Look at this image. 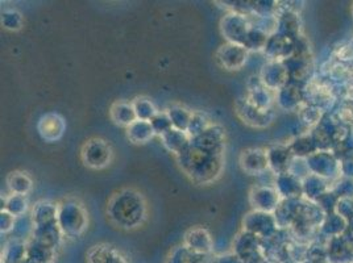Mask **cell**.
<instances>
[{"label": "cell", "instance_id": "26", "mask_svg": "<svg viewBox=\"0 0 353 263\" xmlns=\"http://www.w3.org/2000/svg\"><path fill=\"white\" fill-rule=\"evenodd\" d=\"M150 124L153 126V130L156 133V136H163L166 132H169L170 129H173V124H172V120L168 115L166 111H162L159 112L150 122Z\"/></svg>", "mask_w": 353, "mask_h": 263}, {"label": "cell", "instance_id": "24", "mask_svg": "<svg viewBox=\"0 0 353 263\" xmlns=\"http://www.w3.org/2000/svg\"><path fill=\"white\" fill-rule=\"evenodd\" d=\"M211 125H212V123L209 122V117L205 113L194 112L193 119H192L190 125H189L187 133L190 135L192 139H194V137L199 136L201 133H203Z\"/></svg>", "mask_w": 353, "mask_h": 263}, {"label": "cell", "instance_id": "2", "mask_svg": "<svg viewBox=\"0 0 353 263\" xmlns=\"http://www.w3.org/2000/svg\"><path fill=\"white\" fill-rule=\"evenodd\" d=\"M182 171L196 185L215 182L225 169V153H212L190 145L183 153L176 155Z\"/></svg>", "mask_w": 353, "mask_h": 263}, {"label": "cell", "instance_id": "16", "mask_svg": "<svg viewBox=\"0 0 353 263\" xmlns=\"http://www.w3.org/2000/svg\"><path fill=\"white\" fill-rule=\"evenodd\" d=\"M256 237L252 233L242 231L238 237L234 240V253L240 258L241 261H247L256 255L257 245Z\"/></svg>", "mask_w": 353, "mask_h": 263}, {"label": "cell", "instance_id": "11", "mask_svg": "<svg viewBox=\"0 0 353 263\" xmlns=\"http://www.w3.org/2000/svg\"><path fill=\"white\" fill-rule=\"evenodd\" d=\"M62 238L64 234L61 232L58 224H52L45 227H34L31 241L56 250L60 247Z\"/></svg>", "mask_w": 353, "mask_h": 263}, {"label": "cell", "instance_id": "1", "mask_svg": "<svg viewBox=\"0 0 353 263\" xmlns=\"http://www.w3.org/2000/svg\"><path fill=\"white\" fill-rule=\"evenodd\" d=\"M106 214L116 228L132 231L140 228L146 220V201L137 190L123 188L111 196Z\"/></svg>", "mask_w": 353, "mask_h": 263}, {"label": "cell", "instance_id": "10", "mask_svg": "<svg viewBox=\"0 0 353 263\" xmlns=\"http://www.w3.org/2000/svg\"><path fill=\"white\" fill-rule=\"evenodd\" d=\"M87 263H129L120 249L110 244H98L89 250Z\"/></svg>", "mask_w": 353, "mask_h": 263}, {"label": "cell", "instance_id": "13", "mask_svg": "<svg viewBox=\"0 0 353 263\" xmlns=\"http://www.w3.org/2000/svg\"><path fill=\"white\" fill-rule=\"evenodd\" d=\"M240 166L248 174H262L268 166V155L260 149H247L241 153Z\"/></svg>", "mask_w": 353, "mask_h": 263}, {"label": "cell", "instance_id": "9", "mask_svg": "<svg viewBox=\"0 0 353 263\" xmlns=\"http://www.w3.org/2000/svg\"><path fill=\"white\" fill-rule=\"evenodd\" d=\"M37 130L41 139H45L47 142H56L64 136L66 122L61 115L50 112L41 116L37 124Z\"/></svg>", "mask_w": 353, "mask_h": 263}, {"label": "cell", "instance_id": "4", "mask_svg": "<svg viewBox=\"0 0 353 263\" xmlns=\"http://www.w3.org/2000/svg\"><path fill=\"white\" fill-rule=\"evenodd\" d=\"M80 158L86 168L93 170H102L110 166L113 161V146L109 141L99 137L87 139L82 146Z\"/></svg>", "mask_w": 353, "mask_h": 263}, {"label": "cell", "instance_id": "5", "mask_svg": "<svg viewBox=\"0 0 353 263\" xmlns=\"http://www.w3.org/2000/svg\"><path fill=\"white\" fill-rule=\"evenodd\" d=\"M252 28V23L248 16L239 12H228L220 20V32L227 43L242 45L247 34Z\"/></svg>", "mask_w": 353, "mask_h": 263}, {"label": "cell", "instance_id": "20", "mask_svg": "<svg viewBox=\"0 0 353 263\" xmlns=\"http://www.w3.org/2000/svg\"><path fill=\"white\" fill-rule=\"evenodd\" d=\"M1 211H7L12 216L21 217L27 215L28 201L27 196L11 194L1 199Z\"/></svg>", "mask_w": 353, "mask_h": 263}, {"label": "cell", "instance_id": "8", "mask_svg": "<svg viewBox=\"0 0 353 263\" xmlns=\"http://www.w3.org/2000/svg\"><path fill=\"white\" fill-rule=\"evenodd\" d=\"M183 245L198 255L207 257L214 250V240L207 229L194 227L185 234Z\"/></svg>", "mask_w": 353, "mask_h": 263}, {"label": "cell", "instance_id": "19", "mask_svg": "<svg viewBox=\"0 0 353 263\" xmlns=\"http://www.w3.org/2000/svg\"><path fill=\"white\" fill-rule=\"evenodd\" d=\"M174 129L182 130V132H187L190 122L193 119L194 111H190L181 104H173L169 108L166 109Z\"/></svg>", "mask_w": 353, "mask_h": 263}, {"label": "cell", "instance_id": "18", "mask_svg": "<svg viewBox=\"0 0 353 263\" xmlns=\"http://www.w3.org/2000/svg\"><path fill=\"white\" fill-rule=\"evenodd\" d=\"M7 186L11 194L27 196L32 190V178L24 171H14L7 176Z\"/></svg>", "mask_w": 353, "mask_h": 263}, {"label": "cell", "instance_id": "28", "mask_svg": "<svg viewBox=\"0 0 353 263\" xmlns=\"http://www.w3.org/2000/svg\"><path fill=\"white\" fill-rule=\"evenodd\" d=\"M212 263H242V261L234 251H231V253H225V254L223 253V254L215 257Z\"/></svg>", "mask_w": 353, "mask_h": 263}, {"label": "cell", "instance_id": "21", "mask_svg": "<svg viewBox=\"0 0 353 263\" xmlns=\"http://www.w3.org/2000/svg\"><path fill=\"white\" fill-rule=\"evenodd\" d=\"M133 108L136 112L137 120H143V122H152V119L160 112L157 107L155 106V103L145 96H137L132 100Z\"/></svg>", "mask_w": 353, "mask_h": 263}, {"label": "cell", "instance_id": "3", "mask_svg": "<svg viewBox=\"0 0 353 263\" xmlns=\"http://www.w3.org/2000/svg\"><path fill=\"white\" fill-rule=\"evenodd\" d=\"M57 222L64 237L78 238L89 227V215L80 201L65 199L58 204Z\"/></svg>", "mask_w": 353, "mask_h": 263}, {"label": "cell", "instance_id": "25", "mask_svg": "<svg viewBox=\"0 0 353 263\" xmlns=\"http://www.w3.org/2000/svg\"><path fill=\"white\" fill-rule=\"evenodd\" d=\"M23 23V16L16 10H5L1 14V25L8 31H20Z\"/></svg>", "mask_w": 353, "mask_h": 263}, {"label": "cell", "instance_id": "27", "mask_svg": "<svg viewBox=\"0 0 353 263\" xmlns=\"http://www.w3.org/2000/svg\"><path fill=\"white\" fill-rule=\"evenodd\" d=\"M16 218L17 217L12 216L7 211L0 212V231L3 234L12 233L15 228V224H16Z\"/></svg>", "mask_w": 353, "mask_h": 263}, {"label": "cell", "instance_id": "6", "mask_svg": "<svg viewBox=\"0 0 353 263\" xmlns=\"http://www.w3.org/2000/svg\"><path fill=\"white\" fill-rule=\"evenodd\" d=\"M248 50L242 45L225 43L216 50V61L228 71L240 70L248 60Z\"/></svg>", "mask_w": 353, "mask_h": 263}, {"label": "cell", "instance_id": "7", "mask_svg": "<svg viewBox=\"0 0 353 263\" xmlns=\"http://www.w3.org/2000/svg\"><path fill=\"white\" fill-rule=\"evenodd\" d=\"M192 144L212 153H225V130L220 125L212 124L203 133L192 139Z\"/></svg>", "mask_w": 353, "mask_h": 263}, {"label": "cell", "instance_id": "14", "mask_svg": "<svg viewBox=\"0 0 353 263\" xmlns=\"http://www.w3.org/2000/svg\"><path fill=\"white\" fill-rule=\"evenodd\" d=\"M160 139L165 149L176 155V157L183 153L192 145V139H193L187 132H182L174 128L166 132L163 136H161Z\"/></svg>", "mask_w": 353, "mask_h": 263}, {"label": "cell", "instance_id": "15", "mask_svg": "<svg viewBox=\"0 0 353 263\" xmlns=\"http://www.w3.org/2000/svg\"><path fill=\"white\" fill-rule=\"evenodd\" d=\"M110 117L115 124L123 126L126 129L137 120L132 102L127 100L115 102L110 109Z\"/></svg>", "mask_w": 353, "mask_h": 263}, {"label": "cell", "instance_id": "17", "mask_svg": "<svg viewBox=\"0 0 353 263\" xmlns=\"http://www.w3.org/2000/svg\"><path fill=\"white\" fill-rule=\"evenodd\" d=\"M126 132H127V139L136 145L146 144L156 136L150 122H143V120H136L133 124L129 125Z\"/></svg>", "mask_w": 353, "mask_h": 263}, {"label": "cell", "instance_id": "12", "mask_svg": "<svg viewBox=\"0 0 353 263\" xmlns=\"http://www.w3.org/2000/svg\"><path fill=\"white\" fill-rule=\"evenodd\" d=\"M33 224L34 227H45L52 224H58V204H54L52 201H38L34 204L32 208Z\"/></svg>", "mask_w": 353, "mask_h": 263}, {"label": "cell", "instance_id": "23", "mask_svg": "<svg viewBox=\"0 0 353 263\" xmlns=\"http://www.w3.org/2000/svg\"><path fill=\"white\" fill-rule=\"evenodd\" d=\"M33 229H34V224H33L32 216L24 215V216L17 217L15 228L12 231L14 238L25 242L27 238H32Z\"/></svg>", "mask_w": 353, "mask_h": 263}, {"label": "cell", "instance_id": "22", "mask_svg": "<svg viewBox=\"0 0 353 263\" xmlns=\"http://www.w3.org/2000/svg\"><path fill=\"white\" fill-rule=\"evenodd\" d=\"M205 260L206 257L198 255L182 245L173 249L168 258V263H205Z\"/></svg>", "mask_w": 353, "mask_h": 263}]
</instances>
